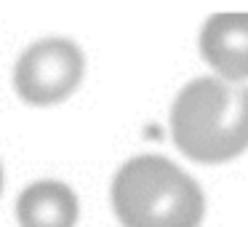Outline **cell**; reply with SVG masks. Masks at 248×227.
Segmentation results:
<instances>
[{
	"mask_svg": "<svg viewBox=\"0 0 248 227\" xmlns=\"http://www.w3.org/2000/svg\"><path fill=\"white\" fill-rule=\"evenodd\" d=\"M86 59L72 40L48 38L30 46L16 62L14 88L27 104H56L67 99L83 81Z\"/></svg>",
	"mask_w": 248,
	"mask_h": 227,
	"instance_id": "obj_3",
	"label": "cell"
},
{
	"mask_svg": "<svg viewBox=\"0 0 248 227\" xmlns=\"http://www.w3.org/2000/svg\"><path fill=\"white\" fill-rule=\"evenodd\" d=\"M173 142L198 163H224L248 150V88L221 78H198L171 110Z\"/></svg>",
	"mask_w": 248,
	"mask_h": 227,
	"instance_id": "obj_1",
	"label": "cell"
},
{
	"mask_svg": "<svg viewBox=\"0 0 248 227\" xmlns=\"http://www.w3.org/2000/svg\"><path fill=\"white\" fill-rule=\"evenodd\" d=\"M16 219L22 227H75L78 198L62 182H35L19 195Z\"/></svg>",
	"mask_w": 248,
	"mask_h": 227,
	"instance_id": "obj_5",
	"label": "cell"
},
{
	"mask_svg": "<svg viewBox=\"0 0 248 227\" xmlns=\"http://www.w3.org/2000/svg\"><path fill=\"white\" fill-rule=\"evenodd\" d=\"M200 54L221 81L248 78V14H219L200 32Z\"/></svg>",
	"mask_w": 248,
	"mask_h": 227,
	"instance_id": "obj_4",
	"label": "cell"
},
{
	"mask_svg": "<svg viewBox=\"0 0 248 227\" xmlns=\"http://www.w3.org/2000/svg\"><path fill=\"white\" fill-rule=\"evenodd\" d=\"M112 206L123 227H200L203 190L160 155H139L118 171Z\"/></svg>",
	"mask_w": 248,
	"mask_h": 227,
	"instance_id": "obj_2",
	"label": "cell"
},
{
	"mask_svg": "<svg viewBox=\"0 0 248 227\" xmlns=\"http://www.w3.org/2000/svg\"><path fill=\"white\" fill-rule=\"evenodd\" d=\"M0 190H3V168H0Z\"/></svg>",
	"mask_w": 248,
	"mask_h": 227,
	"instance_id": "obj_6",
	"label": "cell"
}]
</instances>
